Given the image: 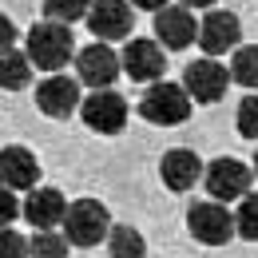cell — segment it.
Returning a JSON list of instances; mask_svg holds the SVG:
<instances>
[{"mask_svg":"<svg viewBox=\"0 0 258 258\" xmlns=\"http://www.w3.org/2000/svg\"><path fill=\"white\" fill-rule=\"evenodd\" d=\"M0 258H28V238L12 226H0Z\"/></svg>","mask_w":258,"mask_h":258,"instance_id":"obj_24","label":"cell"},{"mask_svg":"<svg viewBox=\"0 0 258 258\" xmlns=\"http://www.w3.org/2000/svg\"><path fill=\"white\" fill-rule=\"evenodd\" d=\"M119 56L99 40V44H88V48H80L76 52V80L80 84H88L92 92H103V88H111L115 80H119Z\"/></svg>","mask_w":258,"mask_h":258,"instance_id":"obj_6","label":"cell"},{"mask_svg":"<svg viewBox=\"0 0 258 258\" xmlns=\"http://www.w3.org/2000/svg\"><path fill=\"white\" fill-rule=\"evenodd\" d=\"M250 179H254V171L246 167V163L230 159H215L211 167H203V187L207 195L215 199V203H234V199H242V195L250 191Z\"/></svg>","mask_w":258,"mask_h":258,"instance_id":"obj_4","label":"cell"},{"mask_svg":"<svg viewBox=\"0 0 258 258\" xmlns=\"http://www.w3.org/2000/svg\"><path fill=\"white\" fill-rule=\"evenodd\" d=\"M12 44H16V24L0 12V56H4V52H12Z\"/></svg>","mask_w":258,"mask_h":258,"instance_id":"obj_26","label":"cell"},{"mask_svg":"<svg viewBox=\"0 0 258 258\" xmlns=\"http://www.w3.org/2000/svg\"><path fill=\"white\" fill-rule=\"evenodd\" d=\"M0 183L8 191H32L40 183V163H36V155L28 147L12 143V147L0 151Z\"/></svg>","mask_w":258,"mask_h":258,"instance_id":"obj_14","label":"cell"},{"mask_svg":"<svg viewBox=\"0 0 258 258\" xmlns=\"http://www.w3.org/2000/svg\"><path fill=\"white\" fill-rule=\"evenodd\" d=\"M234 234L258 242V195H242L238 199V211H234Z\"/></svg>","mask_w":258,"mask_h":258,"instance_id":"obj_20","label":"cell"},{"mask_svg":"<svg viewBox=\"0 0 258 258\" xmlns=\"http://www.w3.org/2000/svg\"><path fill=\"white\" fill-rule=\"evenodd\" d=\"M226 72H230V84H238V88H246V92H258V44L238 48Z\"/></svg>","mask_w":258,"mask_h":258,"instance_id":"obj_17","label":"cell"},{"mask_svg":"<svg viewBox=\"0 0 258 258\" xmlns=\"http://www.w3.org/2000/svg\"><path fill=\"white\" fill-rule=\"evenodd\" d=\"M111 230V215L107 207L96 199H80V203H68L64 211V238L68 246H99Z\"/></svg>","mask_w":258,"mask_h":258,"instance_id":"obj_2","label":"cell"},{"mask_svg":"<svg viewBox=\"0 0 258 258\" xmlns=\"http://www.w3.org/2000/svg\"><path fill=\"white\" fill-rule=\"evenodd\" d=\"M20 211H24V219H28L36 230H52V226L64 223L68 203H64V195H60V191L40 187V191H28V203H24Z\"/></svg>","mask_w":258,"mask_h":258,"instance_id":"obj_16","label":"cell"},{"mask_svg":"<svg viewBox=\"0 0 258 258\" xmlns=\"http://www.w3.org/2000/svg\"><path fill=\"white\" fill-rule=\"evenodd\" d=\"M16 215H20V203H16V195L8 191V187H0V226H8Z\"/></svg>","mask_w":258,"mask_h":258,"instance_id":"obj_25","label":"cell"},{"mask_svg":"<svg viewBox=\"0 0 258 258\" xmlns=\"http://www.w3.org/2000/svg\"><path fill=\"white\" fill-rule=\"evenodd\" d=\"M135 8H147V12H159V8H167V0H135Z\"/></svg>","mask_w":258,"mask_h":258,"instance_id":"obj_27","label":"cell"},{"mask_svg":"<svg viewBox=\"0 0 258 258\" xmlns=\"http://www.w3.org/2000/svg\"><path fill=\"white\" fill-rule=\"evenodd\" d=\"M254 175H258V155H254Z\"/></svg>","mask_w":258,"mask_h":258,"instance_id":"obj_29","label":"cell"},{"mask_svg":"<svg viewBox=\"0 0 258 258\" xmlns=\"http://www.w3.org/2000/svg\"><path fill=\"white\" fill-rule=\"evenodd\" d=\"M36 107H40L48 119H68V115L80 107V80L52 72V76L40 80V88H36Z\"/></svg>","mask_w":258,"mask_h":258,"instance_id":"obj_12","label":"cell"},{"mask_svg":"<svg viewBox=\"0 0 258 258\" xmlns=\"http://www.w3.org/2000/svg\"><path fill=\"white\" fill-rule=\"evenodd\" d=\"M187 230L203 246H226L234 238V215L226 211V203L207 199V203H195L187 211Z\"/></svg>","mask_w":258,"mask_h":258,"instance_id":"obj_5","label":"cell"},{"mask_svg":"<svg viewBox=\"0 0 258 258\" xmlns=\"http://www.w3.org/2000/svg\"><path fill=\"white\" fill-rule=\"evenodd\" d=\"M107 250H111V258H143L147 242L135 226H111L107 230Z\"/></svg>","mask_w":258,"mask_h":258,"instance_id":"obj_19","label":"cell"},{"mask_svg":"<svg viewBox=\"0 0 258 258\" xmlns=\"http://www.w3.org/2000/svg\"><path fill=\"white\" fill-rule=\"evenodd\" d=\"M119 68L127 72V80H139V84H155L167 72V56H163L159 40H127L123 56H119Z\"/></svg>","mask_w":258,"mask_h":258,"instance_id":"obj_11","label":"cell"},{"mask_svg":"<svg viewBox=\"0 0 258 258\" xmlns=\"http://www.w3.org/2000/svg\"><path fill=\"white\" fill-rule=\"evenodd\" d=\"M211 4H215V0H183V8H191V12L195 8H211Z\"/></svg>","mask_w":258,"mask_h":258,"instance_id":"obj_28","label":"cell"},{"mask_svg":"<svg viewBox=\"0 0 258 258\" xmlns=\"http://www.w3.org/2000/svg\"><path fill=\"white\" fill-rule=\"evenodd\" d=\"M28 258H68V238L56 230H40L28 242Z\"/></svg>","mask_w":258,"mask_h":258,"instance_id":"obj_22","label":"cell"},{"mask_svg":"<svg viewBox=\"0 0 258 258\" xmlns=\"http://www.w3.org/2000/svg\"><path fill=\"white\" fill-rule=\"evenodd\" d=\"M155 36H159L163 48H171V52H183V48H191V40L199 36V24H195L191 8H183V4H167L155 12Z\"/></svg>","mask_w":258,"mask_h":258,"instance_id":"obj_13","label":"cell"},{"mask_svg":"<svg viewBox=\"0 0 258 258\" xmlns=\"http://www.w3.org/2000/svg\"><path fill=\"white\" fill-rule=\"evenodd\" d=\"M88 4L92 0H44V16L56 24H76L88 16Z\"/></svg>","mask_w":258,"mask_h":258,"instance_id":"obj_21","label":"cell"},{"mask_svg":"<svg viewBox=\"0 0 258 258\" xmlns=\"http://www.w3.org/2000/svg\"><path fill=\"white\" fill-rule=\"evenodd\" d=\"M28 80H32V60L24 52H4L0 56V88L20 92V88H28Z\"/></svg>","mask_w":258,"mask_h":258,"instance_id":"obj_18","label":"cell"},{"mask_svg":"<svg viewBox=\"0 0 258 258\" xmlns=\"http://www.w3.org/2000/svg\"><path fill=\"white\" fill-rule=\"evenodd\" d=\"M80 115H84V123L99 135H115V131H123L127 123V99L115 96L111 88H103V92H92V96L80 99Z\"/></svg>","mask_w":258,"mask_h":258,"instance_id":"obj_7","label":"cell"},{"mask_svg":"<svg viewBox=\"0 0 258 258\" xmlns=\"http://www.w3.org/2000/svg\"><path fill=\"white\" fill-rule=\"evenodd\" d=\"M234 119H238V135L242 139H258V92L238 103V115Z\"/></svg>","mask_w":258,"mask_h":258,"instance_id":"obj_23","label":"cell"},{"mask_svg":"<svg viewBox=\"0 0 258 258\" xmlns=\"http://www.w3.org/2000/svg\"><path fill=\"white\" fill-rule=\"evenodd\" d=\"M226 88H230V72L223 64H215L211 56L187 64V72H183V92L195 103H219L226 96Z\"/></svg>","mask_w":258,"mask_h":258,"instance_id":"obj_8","label":"cell"},{"mask_svg":"<svg viewBox=\"0 0 258 258\" xmlns=\"http://www.w3.org/2000/svg\"><path fill=\"white\" fill-rule=\"evenodd\" d=\"M159 175L167 183V191H191L195 183L203 179V159L195 155L191 147H171L159 163Z\"/></svg>","mask_w":258,"mask_h":258,"instance_id":"obj_15","label":"cell"},{"mask_svg":"<svg viewBox=\"0 0 258 258\" xmlns=\"http://www.w3.org/2000/svg\"><path fill=\"white\" fill-rule=\"evenodd\" d=\"M84 20L103 44L107 40H127V32L135 28V12L127 8V0H92Z\"/></svg>","mask_w":258,"mask_h":258,"instance_id":"obj_9","label":"cell"},{"mask_svg":"<svg viewBox=\"0 0 258 258\" xmlns=\"http://www.w3.org/2000/svg\"><path fill=\"white\" fill-rule=\"evenodd\" d=\"M139 115L147 123H159V127H175L191 115V96L183 92V84H167V80H155L147 88V96L139 99Z\"/></svg>","mask_w":258,"mask_h":258,"instance_id":"obj_3","label":"cell"},{"mask_svg":"<svg viewBox=\"0 0 258 258\" xmlns=\"http://www.w3.org/2000/svg\"><path fill=\"white\" fill-rule=\"evenodd\" d=\"M199 48L215 60V56H223L230 48H238V40H242V24H238V16L234 12H219V8H211L207 16H203V24H199Z\"/></svg>","mask_w":258,"mask_h":258,"instance_id":"obj_10","label":"cell"},{"mask_svg":"<svg viewBox=\"0 0 258 258\" xmlns=\"http://www.w3.org/2000/svg\"><path fill=\"white\" fill-rule=\"evenodd\" d=\"M24 56L32 60V68H40V72H48V76H52V72H60V68L76 56V36L68 32V24H56V20L32 24Z\"/></svg>","mask_w":258,"mask_h":258,"instance_id":"obj_1","label":"cell"}]
</instances>
